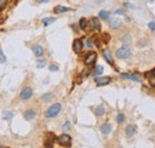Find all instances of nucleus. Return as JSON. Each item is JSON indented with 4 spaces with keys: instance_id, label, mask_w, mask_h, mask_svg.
Masks as SVG:
<instances>
[{
    "instance_id": "obj_25",
    "label": "nucleus",
    "mask_w": 155,
    "mask_h": 148,
    "mask_svg": "<svg viewBox=\"0 0 155 148\" xmlns=\"http://www.w3.org/2000/svg\"><path fill=\"white\" fill-rule=\"evenodd\" d=\"M124 119H125V117H124L123 114H118L117 117H116V121H117V123H122V122H124Z\"/></svg>"
},
{
    "instance_id": "obj_8",
    "label": "nucleus",
    "mask_w": 155,
    "mask_h": 148,
    "mask_svg": "<svg viewBox=\"0 0 155 148\" xmlns=\"http://www.w3.org/2000/svg\"><path fill=\"white\" fill-rule=\"evenodd\" d=\"M89 25H91V29H92V30H100V23H99V19L96 18V17L89 20Z\"/></svg>"
},
{
    "instance_id": "obj_11",
    "label": "nucleus",
    "mask_w": 155,
    "mask_h": 148,
    "mask_svg": "<svg viewBox=\"0 0 155 148\" xmlns=\"http://www.w3.org/2000/svg\"><path fill=\"white\" fill-rule=\"evenodd\" d=\"M111 130H112V127L109 124V123H104V124L100 127V131L104 135H109L111 133Z\"/></svg>"
},
{
    "instance_id": "obj_12",
    "label": "nucleus",
    "mask_w": 155,
    "mask_h": 148,
    "mask_svg": "<svg viewBox=\"0 0 155 148\" xmlns=\"http://www.w3.org/2000/svg\"><path fill=\"white\" fill-rule=\"evenodd\" d=\"M121 77L123 79H128V80H133V81H137L140 82L141 79L137 77V75H134V74H121Z\"/></svg>"
},
{
    "instance_id": "obj_24",
    "label": "nucleus",
    "mask_w": 155,
    "mask_h": 148,
    "mask_svg": "<svg viewBox=\"0 0 155 148\" xmlns=\"http://www.w3.org/2000/svg\"><path fill=\"white\" fill-rule=\"evenodd\" d=\"M3 116H4V118H5V119H11L12 117H13V114L10 112V111H5Z\"/></svg>"
},
{
    "instance_id": "obj_15",
    "label": "nucleus",
    "mask_w": 155,
    "mask_h": 148,
    "mask_svg": "<svg viewBox=\"0 0 155 148\" xmlns=\"http://www.w3.org/2000/svg\"><path fill=\"white\" fill-rule=\"evenodd\" d=\"M68 11H71V8H68V7H64V6H56L55 8H54V12L55 13H64V12H68Z\"/></svg>"
},
{
    "instance_id": "obj_21",
    "label": "nucleus",
    "mask_w": 155,
    "mask_h": 148,
    "mask_svg": "<svg viewBox=\"0 0 155 148\" xmlns=\"http://www.w3.org/2000/svg\"><path fill=\"white\" fill-rule=\"evenodd\" d=\"M86 24H87V19L86 18H81L80 22H79V25H80V29H86Z\"/></svg>"
},
{
    "instance_id": "obj_4",
    "label": "nucleus",
    "mask_w": 155,
    "mask_h": 148,
    "mask_svg": "<svg viewBox=\"0 0 155 148\" xmlns=\"http://www.w3.org/2000/svg\"><path fill=\"white\" fill-rule=\"evenodd\" d=\"M96 59H97V54L94 52H89L85 57V65H87V66L93 65L96 62Z\"/></svg>"
},
{
    "instance_id": "obj_33",
    "label": "nucleus",
    "mask_w": 155,
    "mask_h": 148,
    "mask_svg": "<svg viewBox=\"0 0 155 148\" xmlns=\"http://www.w3.org/2000/svg\"><path fill=\"white\" fill-rule=\"evenodd\" d=\"M149 84H150L152 86H155V79H154V78L150 79V80H149Z\"/></svg>"
},
{
    "instance_id": "obj_31",
    "label": "nucleus",
    "mask_w": 155,
    "mask_h": 148,
    "mask_svg": "<svg viewBox=\"0 0 155 148\" xmlns=\"http://www.w3.org/2000/svg\"><path fill=\"white\" fill-rule=\"evenodd\" d=\"M148 27H149V29H150V30H153V31H154V30H155V23H154V22H150V23L148 24Z\"/></svg>"
},
{
    "instance_id": "obj_5",
    "label": "nucleus",
    "mask_w": 155,
    "mask_h": 148,
    "mask_svg": "<svg viewBox=\"0 0 155 148\" xmlns=\"http://www.w3.org/2000/svg\"><path fill=\"white\" fill-rule=\"evenodd\" d=\"M31 96H32V90H31L30 87H25V89H23L22 92H20V98H22L23 101L30 99Z\"/></svg>"
},
{
    "instance_id": "obj_17",
    "label": "nucleus",
    "mask_w": 155,
    "mask_h": 148,
    "mask_svg": "<svg viewBox=\"0 0 155 148\" xmlns=\"http://www.w3.org/2000/svg\"><path fill=\"white\" fill-rule=\"evenodd\" d=\"M94 112H96L97 116H103V115L105 114V108L103 106V105H100V106H98V108L94 109Z\"/></svg>"
},
{
    "instance_id": "obj_6",
    "label": "nucleus",
    "mask_w": 155,
    "mask_h": 148,
    "mask_svg": "<svg viewBox=\"0 0 155 148\" xmlns=\"http://www.w3.org/2000/svg\"><path fill=\"white\" fill-rule=\"evenodd\" d=\"M82 47H84V43H82L81 40H75V41L73 42V50H74L76 54L81 53Z\"/></svg>"
},
{
    "instance_id": "obj_16",
    "label": "nucleus",
    "mask_w": 155,
    "mask_h": 148,
    "mask_svg": "<svg viewBox=\"0 0 155 148\" xmlns=\"http://www.w3.org/2000/svg\"><path fill=\"white\" fill-rule=\"evenodd\" d=\"M47 136H48V139L45 140L44 145H45L47 147H50L51 145H53V141H54V135L51 134V133H49V134H47Z\"/></svg>"
},
{
    "instance_id": "obj_30",
    "label": "nucleus",
    "mask_w": 155,
    "mask_h": 148,
    "mask_svg": "<svg viewBox=\"0 0 155 148\" xmlns=\"http://www.w3.org/2000/svg\"><path fill=\"white\" fill-rule=\"evenodd\" d=\"M49 69H50L51 72H56V71H59V67L55 66V65H51V66L49 67Z\"/></svg>"
},
{
    "instance_id": "obj_1",
    "label": "nucleus",
    "mask_w": 155,
    "mask_h": 148,
    "mask_svg": "<svg viewBox=\"0 0 155 148\" xmlns=\"http://www.w3.org/2000/svg\"><path fill=\"white\" fill-rule=\"evenodd\" d=\"M61 109H62V105H61L60 103H56V104H54V105H51V106L45 111L44 115H45V117H48V118L55 117V116H57V115L60 114Z\"/></svg>"
},
{
    "instance_id": "obj_7",
    "label": "nucleus",
    "mask_w": 155,
    "mask_h": 148,
    "mask_svg": "<svg viewBox=\"0 0 155 148\" xmlns=\"http://www.w3.org/2000/svg\"><path fill=\"white\" fill-rule=\"evenodd\" d=\"M110 81H111V78L110 77H101V78H97L96 79V84L98 86L108 85V84H110Z\"/></svg>"
},
{
    "instance_id": "obj_32",
    "label": "nucleus",
    "mask_w": 155,
    "mask_h": 148,
    "mask_svg": "<svg viewBox=\"0 0 155 148\" xmlns=\"http://www.w3.org/2000/svg\"><path fill=\"white\" fill-rule=\"evenodd\" d=\"M36 1H37L38 4H44V3H48L49 0H36Z\"/></svg>"
},
{
    "instance_id": "obj_35",
    "label": "nucleus",
    "mask_w": 155,
    "mask_h": 148,
    "mask_svg": "<svg viewBox=\"0 0 155 148\" xmlns=\"http://www.w3.org/2000/svg\"><path fill=\"white\" fill-rule=\"evenodd\" d=\"M116 13H117V15H122V13H123V12H122L121 10H117V11H116Z\"/></svg>"
},
{
    "instance_id": "obj_22",
    "label": "nucleus",
    "mask_w": 155,
    "mask_h": 148,
    "mask_svg": "<svg viewBox=\"0 0 155 148\" xmlns=\"http://www.w3.org/2000/svg\"><path fill=\"white\" fill-rule=\"evenodd\" d=\"M51 98H53V94L51 93H47V94H43L42 96V101H44V102H49Z\"/></svg>"
},
{
    "instance_id": "obj_26",
    "label": "nucleus",
    "mask_w": 155,
    "mask_h": 148,
    "mask_svg": "<svg viewBox=\"0 0 155 148\" xmlns=\"http://www.w3.org/2000/svg\"><path fill=\"white\" fill-rule=\"evenodd\" d=\"M5 62H6V56L4 55L1 49H0V64H5Z\"/></svg>"
},
{
    "instance_id": "obj_28",
    "label": "nucleus",
    "mask_w": 155,
    "mask_h": 148,
    "mask_svg": "<svg viewBox=\"0 0 155 148\" xmlns=\"http://www.w3.org/2000/svg\"><path fill=\"white\" fill-rule=\"evenodd\" d=\"M45 66V60H40L37 62V67L38 68H41V67H44Z\"/></svg>"
},
{
    "instance_id": "obj_36",
    "label": "nucleus",
    "mask_w": 155,
    "mask_h": 148,
    "mask_svg": "<svg viewBox=\"0 0 155 148\" xmlns=\"http://www.w3.org/2000/svg\"><path fill=\"white\" fill-rule=\"evenodd\" d=\"M152 74H153V75H154V77H155V68H154V69L152 71Z\"/></svg>"
},
{
    "instance_id": "obj_3",
    "label": "nucleus",
    "mask_w": 155,
    "mask_h": 148,
    "mask_svg": "<svg viewBox=\"0 0 155 148\" xmlns=\"http://www.w3.org/2000/svg\"><path fill=\"white\" fill-rule=\"evenodd\" d=\"M57 142H59L60 145H62V146H71V143H72V139H71L69 135H67V134H62L61 136L57 138Z\"/></svg>"
},
{
    "instance_id": "obj_9",
    "label": "nucleus",
    "mask_w": 155,
    "mask_h": 148,
    "mask_svg": "<svg viewBox=\"0 0 155 148\" xmlns=\"http://www.w3.org/2000/svg\"><path fill=\"white\" fill-rule=\"evenodd\" d=\"M32 52H34V54H35L36 56H42L43 53H44V49H43L40 44H35V45L32 47Z\"/></svg>"
},
{
    "instance_id": "obj_2",
    "label": "nucleus",
    "mask_w": 155,
    "mask_h": 148,
    "mask_svg": "<svg viewBox=\"0 0 155 148\" xmlns=\"http://www.w3.org/2000/svg\"><path fill=\"white\" fill-rule=\"evenodd\" d=\"M116 55H117L118 59H128L129 56L131 55V50H130V48H129V47L123 45V47H121L117 50Z\"/></svg>"
},
{
    "instance_id": "obj_29",
    "label": "nucleus",
    "mask_w": 155,
    "mask_h": 148,
    "mask_svg": "<svg viewBox=\"0 0 155 148\" xmlns=\"http://www.w3.org/2000/svg\"><path fill=\"white\" fill-rule=\"evenodd\" d=\"M62 128H63V130H69V129H71V122H68V121H67V122L63 124V127H62Z\"/></svg>"
},
{
    "instance_id": "obj_10",
    "label": "nucleus",
    "mask_w": 155,
    "mask_h": 148,
    "mask_svg": "<svg viewBox=\"0 0 155 148\" xmlns=\"http://www.w3.org/2000/svg\"><path fill=\"white\" fill-rule=\"evenodd\" d=\"M103 56H104V59L108 61V62L110 65H113V59H112V54L110 50H108V49H105L104 52H103Z\"/></svg>"
},
{
    "instance_id": "obj_13",
    "label": "nucleus",
    "mask_w": 155,
    "mask_h": 148,
    "mask_svg": "<svg viewBox=\"0 0 155 148\" xmlns=\"http://www.w3.org/2000/svg\"><path fill=\"white\" fill-rule=\"evenodd\" d=\"M135 131H136V127L133 126V124L128 126V127L125 128V134H126V136H129V138H131L133 135L135 134Z\"/></svg>"
},
{
    "instance_id": "obj_20",
    "label": "nucleus",
    "mask_w": 155,
    "mask_h": 148,
    "mask_svg": "<svg viewBox=\"0 0 155 148\" xmlns=\"http://www.w3.org/2000/svg\"><path fill=\"white\" fill-rule=\"evenodd\" d=\"M109 17H110V13L108 11H100L99 12V18L106 20V19H109Z\"/></svg>"
},
{
    "instance_id": "obj_27",
    "label": "nucleus",
    "mask_w": 155,
    "mask_h": 148,
    "mask_svg": "<svg viewBox=\"0 0 155 148\" xmlns=\"http://www.w3.org/2000/svg\"><path fill=\"white\" fill-rule=\"evenodd\" d=\"M7 1H8V0H0V11H3L6 7Z\"/></svg>"
},
{
    "instance_id": "obj_23",
    "label": "nucleus",
    "mask_w": 155,
    "mask_h": 148,
    "mask_svg": "<svg viewBox=\"0 0 155 148\" xmlns=\"http://www.w3.org/2000/svg\"><path fill=\"white\" fill-rule=\"evenodd\" d=\"M103 71H104L103 66H98V67L96 68V71L93 72V75H98V74H101V73H103Z\"/></svg>"
},
{
    "instance_id": "obj_18",
    "label": "nucleus",
    "mask_w": 155,
    "mask_h": 148,
    "mask_svg": "<svg viewBox=\"0 0 155 148\" xmlns=\"http://www.w3.org/2000/svg\"><path fill=\"white\" fill-rule=\"evenodd\" d=\"M24 117L27 118V119H32L35 117V111H32V110L25 111V112H24Z\"/></svg>"
},
{
    "instance_id": "obj_14",
    "label": "nucleus",
    "mask_w": 155,
    "mask_h": 148,
    "mask_svg": "<svg viewBox=\"0 0 155 148\" xmlns=\"http://www.w3.org/2000/svg\"><path fill=\"white\" fill-rule=\"evenodd\" d=\"M121 25H122V22H121L119 19H117V18L111 19V22H110V27H111L112 29H118Z\"/></svg>"
},
{
    "instance_id": "obj_34",
    "label": "nucleus",
    "mask_w": 155,
    "mask_h": 148,
    "mask_svg": "<svg viewBox=\"0 0 155 148\" xmlns=\"http://www.w3.org/2000/svg\"><path fill=\"white\" fill-rule=\"evenodd\" d=\"M87 45H88V47H91V48L93 47V43H92V40H91V41H88V43H87Z\"/></svg>"
},
{
    "instance_id": "obj_19",
    "label": "nucleus",
    "mask_w": 155,
    "mask_h": 148,
    "mask_svg": "<svg viewBox=\"0 0 155 148\" xmlns=\"http://www.w3.org/2000/svg\"><path fill=\"white\" fill-rule=\"evenodd\" d=\"M55 20H56V19H55L54 17H48V18H44V19L42 20V23H43V24H44V25L47 27V25H50V24H51V23H54Z\"/></svg>"
}]
</instances>
